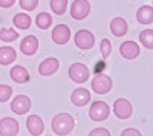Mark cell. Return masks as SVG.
Here are the masks:
<instances>
[{"label":"cell","instance_id":"cell-25","mask_svg":"<svg viewBox=\"0 0 153 136\" xmlns=\"http://www.w3.org/2000/svg\"><path fill=\"white\" fill-rule=\"evenodd\" d=\"M12 95V89L11 86L6 84H0V103H6Z\"/></svg>","mask_w":153,"mask_h":136},{"label":"cell","instance_id":"cell-6","mask_svg":"<svg viewBox=\"0 0 153 136\" xmlns=\"http://www.w3.org/2000/svg\"><path fill=\"white\" fill-rule=\"evenodd\" d=\"M75 44H76V47L83 49V51H87V49L94 47L95 35L91 31H87V29H80L78 32L75 34Z\"/></svg>","mask_w":153,"mask_h":136},{"label":"cell","instance_id":"cell-3","mask_svg":"<svg viewBox=\"0 0 153 136\" xmlns=\"http://www.w3.org/2000/svg\"><path fill=\"white\" fill-rule=\"evenodd\" d=\"M110 115V109L104 101H95L89 109V116L92 121H104Z\"/></svg>","mask_w":153,"mask_h":136},{"label":"cell","instance_id":"cell-15","mask_svg":"<svg viewBox=\"0 0 153 136\" xmlns=\"http://www.w3.org/2000/svg\"><path fill=\"white\" fill-rule=\"evenodd\" d=\"M37 49H38V40H37V37L35 35H28V37H25V38L22 40L20 43V51L22 54L25 55H34L37 52Z\"/></svg>","mask_w":153,"mask_h":136},{"label":"cell","instance_id":"cell-14","mask_svg":"<svg viewBox=\"0 0 153 136\" xmlns=\"http://www.w3.org/2000/svg\"><path fill=\"white\" fill-rule=\"evenodd\" d=\"M120 54L123 55V58L126 60H133L139 55V44L135 41H124L120 46Z\"/></svg>","mask_w":153,"mask_h":136},{"label":"cell","instance_id":"cell-10","mask_svg":"<svg viewBox=\"0 0 153 136\" xmlns=\"http://www.w3.org/2000/svg\"><path fill=\"white\" fill-rule=\"evenodd\" d=\"M58 67H60V61L55 57H51V58H46L40 63L38 72H40V75H43V77H51L58 70Z\"/></svg>","mask_w":153,"mask_h":136},{"label":"cell","instance_id":"cell-22","mask_svg":"<svg viewBox=\"0 0 153 136\" xmlns=\"http://www.w3.org/2000/svg\"><path fill=\"white\" fill-rule=\"evenodd\" d=\"M49 5L57 16H63L68 9V0H51Z\"/></svg>","mask_w":153,"mask_h":136},{"label":"cell","instance_id":"cell-20","mask_svg":"<svg viewBox=\"0 0 153 136\" xmlns=\"http://www.w3.org/2000/svg\"><path fill=\"white\" fill-rule=\"evenodd\" d=\"M14 24H16V28H19V29H29L31 28V24H32V20H31V17L28 16V14H25V12H22V14H16V17H14Z\"/></svg>","mask_w":153,"mask_h":136},{"label":"cell","instance_id":"cell-9","mask_svg":"<svg viewBox=\"0 0 153 136\" xmlns=\"http://www.w3.org/2000/svg\"><path fill=\"white\" fill-rule=\"evenodd\" d=\"M20 132V124L14 118H3L0 121V135L2 136H16Z\"/></svg>","mask_w":153,"mask_h":136},{"label":"cell","instance_id":"cell-8","mask_svg":"<svg viewBox=\"0 0 153 136\" xmlns=\"http://www.w3.org/2000/svg\"><path fill=\"white\" fill-rule=\"evenodd\" d=\"M113 112L120 119H127L132 115L133 107H132L129 100H126V98H118V100H115V103H113Z\"/></svg>","mask_w":153,"mask_h":136},{"label":"cell","instance_id":"cell-2","mask_svg":"<svg viewBox=\"0 0 153 136\" xmlns=\"http://www.w3.org/2000/svg\"><path fill=\"white\" fill-rule=\"evenodd\" d=\"M91 77L87 66L83 63H72L69 67V78L75 83H86Z\"/></svg>","mask_w":153,"mask_h":136},{"label":"cell","instance_id":"cell-23","mask_svg":"<svg viewBox=\"0 0 153 136\" xmlns=\"http://www.w3.org/2000/svg\"><path fill=\"white\" fill-rule=\"evenodd\" d=\"M19 38V32L14 31V29H8V28H3L0 29V40L5 41V43H11Z\"/></svg>","mask_w":153,"mask_h":136},{"label":"cell","instance_id":"cell-13","mask_svg":"<svg viewBox=\"0 0 153 136\" xmlns=\"http://www.w3.org/2000/svg\"><path fill=\"white\" fill-rule=\"evenodd\" d=\"M71 101L76 107H83V106L89 104V101H91V92H89L87 89H84V87L75 89L71 95Z\"/></svg>","mask_w":153,"mask_h":136},{"label":"cell","instance_id":"cell-12","mask_svg":"<svg viewBox=\"0 0 153 136\" xmlns=\"http://www.w3.org/2000/svg\"><path fill=\"white\" fill-rule=\"evenodd\" d=\"M71 38V29L66 24H57L52 29V40L57 44H66Z\"/></svg>","mask_w":153,"mask_h":136},{"label":"cell","instance_id":"cell-21","mask_svg":"<svg viewBox=\"0 0 153 136\" xmlns=\"http://www.w3.org/2000/svg\"><path fill=\"white\" fill-rule=\"evenodd\" d=\"M35 23L40 29H48V28H51V24H52V17H51V14H48V12H40L35 18Z\"/></svg>","mask_w":153,"mask_h":136},{"label":"cell","instance_id":"cell-7","mask_svg":"<svg viewBox=\"0 0 153 136\" xmlns=\"http://www.w3.org/2000/svg\"><path fill=\"white\" fill-rule=\"evenodd\" d=\"M32 103H31V98L26 95H19L16 96L11 103V110L14 112L16 115H25L29 112Z\"/></svg>","mask_w":153,"mask_h":136},{"label":"cell","instance_id":"cell-11","mask_svg":"<svg viewBox=\"0 0 153 136\" xmlns=\"http://www.w3.org/2000/svg\"><path fill=\"white\" fill-rule=\"evenodd\" d=\"M26 129L29 132V135L32 136H40L45 132V124H43V119L38 116V115H31L26 119Z\"/></svg>","mask_w":153,"mask_h":136},{"label":"cell","instance_id":"cell-19","mask_svg":"<svg viewBox=\"0 0 153 136\" xmlns=\"http://www.w3.org/2000/svg\"><path fill=\"white\" fill-rule=\"evenodd\" d=\"M110 31L115 37H123L127 32V21L121 17H117L110 21Z\"/></svg>","mask_w":153,"mask_h":136},{"label":"cell","instance_id":"cell-16","mask_svg":"<svg viewBox=\"0 0 153 136\" xmlns=\"http://www.w3.org/2000/svg\"><path fill=\"white\" fill-rule=\"evenodd\" d=\"M9 77H11V80H14L19 84H25V83L29 81V72L26 70V67L17 64V66H14V67L11 69Z\"/></svg>","mask_w":153,"mask_h":136},{"label":"cell","instance_id":"cell-18","mask_svg":"<svg viewBox=\"0 0 153 136\" xmlns=\"http://www.w3.org/2000/svg\"><path fill=\"white\" fill-rule=\"evenodd\" d=\"M136 20L143 24H150L153 21V8L150 5L141 6L136 12Z\"/></svg>","mask_w":153,"mask_h":136},{"label":"cell","instance_id":"cell-28","mask_svg":"<svg viewBox=\"0 0 153 136\" xmlns=\"http://www.w3.org/2000/svg\"><path fill=\"white\" fill-rule=\"evenodd\" d=\"M91 136H109L110 135V132L109 130H106V129H95V130H92L91 133H89Z\"/></svg>","mask_w":153,"mask_h":136},{"label":"cell","instance_id":"cell-27","mask_svg":"<svg viewBox=\"0 0 153 136\" xmlns=\"http://www.w3.org/2000/svg\"><path fill=\"white\" fill-rule=\"evenodd\" d=\"M38 5V0H20V6L25 11H34Z\"/></svg>","mask_w":153,"mask_h":136},{"label":"cell","instance_id":"cell-29","mask_svg":"<svg viewBox=\"0 0 153 136\" xmlns=\"http://www.w3.org/2000/svg\"><path fill=\"white\" fill-rule=\"evenodd\" d=\"M121 135L123 136H141V133H139L138 130H135V129H126V130H123Z\"/></svg>","mask_w":153,"mask_h":136},{"label":"cell","instance_id":"cell-30","mask_svg":"<svg viewBox=\"0 0 153 136\" xmlns=\"http://www.w3.org/2000/svg\"><path fill=\"white\" fill-rule=\"evenodd\" d=\"M16 3V0H0V6L2 8H11Z\"/></svg>","mask_w":153,"mask_h":136},{"label":"cell","instance_id":"cell-24","mask_svg":"<svg viewBox=\"0 0 153 136\" xmlns=\"http://www.w3.org/2000/svg\"><path fill=\"white\" fill-rule=\"evenodd\" d=\"M139 41L143 43L144 47L147 49H153V31L152 29H146L139 34Z\"/></svg>","mask_w":153,"mask_h":136},{"label":"cell","instance_id":"cell-1","mask_svg":"<svg viewBox=\"0 0 153 136\" xmlns=\"http://www.w3.org/2000/svg\"><path fill=\"white\" fill-rule=\"evenodd\" d=\"M74 126H75V121L69 113H58L52 119V132L60 136L69 135L74 130Z\"/></svg>","mask_w":153,"mask_h":136},{"label":"cell","instance_id":"cell-17","mask_svg":"<svg viewBox=\"0 0 153 136\" xmlns=\"http://www.w3.org/2000/svg\"><path fill=\"white\" fill-rule=\"evenodd\" d=\"M16 58H17V52L14 47H11V46L0 47V64L2 66H8L11 63H14Z\"/></svg>","mask_w":153,"mask_h":136},{"label":"cell","instance_id":"cell-26","mask_svg":"<svg viewBox=\"0 0 153 136\" xmlns=\"http://www.w3.org/2000/svg\"><path fill=\"white\" fill-rule=\"evenodd\" d=\"M100 51H101V55H103L104 58L110 55L112 52V44L107 38H103V41H101V46H100Z\"/></svg>","mask_w":153,"mask_h":136},{"label":"cell","instance_id":"cell-5","mask_svg":"<svg viewBox=\"0 0 153 136\" xmlns=\"http://www.w3.org/2000/svg\"><path fill=\"white\" fill-rule=\"evenodd\" d=\"M91 12V3L89 0H74L71 5V16L75 20H83Z\"/></svg>","mask_w":153,"mask_h":136},{"label":"cell","instance_id":"cell-4","mask_svg":"<svg viewBox=\"0 0 153 136\" xmlns=\"http://www.w3.org/2000/svg\"><path fill=\"white\" fill-rule=\"evenodd\" d=\"M112 78L104 75V73H98V75L92 80V90L98 95H104L109 93L112 89Z\"/></svg>","mask_w":153,"mask_h":136}]
</instances>
